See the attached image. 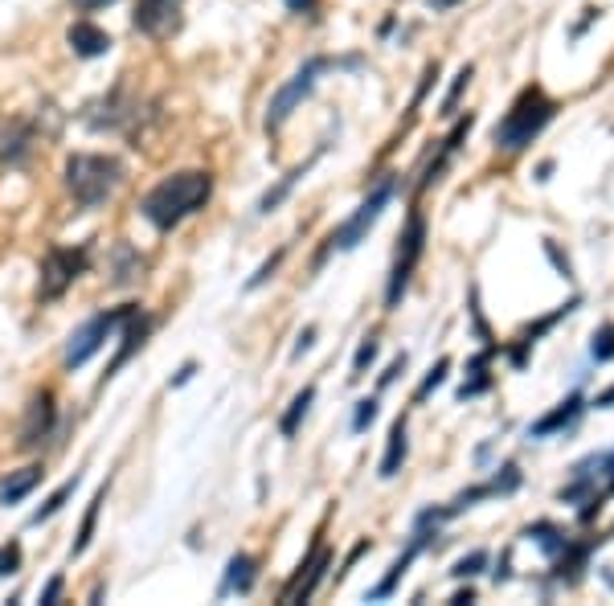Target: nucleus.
<instances>
[{
	"instance_id": "nucleus-26",
	"label": "nucleus",
	"mask_w": 614,
	"mask_h": 606,
	"mask_svg": "<svg viewBox=\"0 0 614 606\" xmlns=\"http://www.w3.org/2000/svg\"><path fill=\"white\" fill-rule=\"evenodd\" d=\"M312 402H316V385H303L299 394L291 398L287 414L279 418V430H283V439H295V435H299V422L307 418V410H312Z\"/></svg>"
},
{
	"instance_id": "nucleus-17",
	"label": "nucleus",
	"mask_w": 614,
	"mask_h": 606,
	"mask_svg": "<svg viewBox=\"0 0 614 606\" xmlns=\"http://www.w3.org/2000/svg\"><path fill=\"white\" fill-rule=\"evenodd\" d=\"M66 41H70V50L78 54V58H103L107 50H111V33L107 29H99L95 21H74L70 29H66Z\"/></svg>"
},
{
	"instance_id": "nucleus-4",
	"label": "nucleus",
	"mask_w": 614,
	"mask_h": 606,
	"mask_svg": "<svg viewBox=\"0 0 614 606\" xmlns=\"http://www.w3.org/2000/svg\"><path fill=\"white\" fill-rule=\"evenodd\" d=\"M336 66H361V58H324V54H316V58H307L279 91L271 95V103H267V119H262V127H267L271 136H279L283 127H287V119L303 107V99L316 91V82H320V74H328V70H336Z\"/></svg>"
},
{
	"instance_id": "nucleus-16",
	"label": "nucleus",
	"mask_w": 614,
	"mask_h": 606,
	"mask_svg": "<svg viewBox=\"0 0 614 606\" xmlns=\"http://www.w3.org/2000/svg\"><path fill=\"white\" fill-rule=\"evenodd\" d=\"M582 410H586V398L578 394H569L561 406H553L549 414H541L533 426H529V439H549V435H557V430H565V426H574L578 418H582Z\"/></svg>"
},
{
	"instance_id": "nucleus-2",
	"label": "nucleus",
	"mask_w": 614,
	"mask_h": 606,
	"mask_svg": "<svg viewBox=\"0 0 614 606\" xmlns=\"http://www.w3.org/2000/svg\"><path fill=\"white\" fill-rule=\"evenodd\" d=\"M62 181L78 209H99L127 181V168L119 156H107V152H74L66 160Z\"/></svg>"
},
{
	"instance_id": "nucleus-43",
	"label": "nucleus",
	"mask_w": 614,
	"mask_h": 606,
	"mask_svg": "<svg viewBox=\"0 0 614 606\" xmlns=\"http://www.w3.org/2000/svg\"><path fill=\"white\" fill-rule=\"evenodd\" d=\"M70 5H74L78 13H99V9H107V5H115V0H70Z\"/></svg>"
},
{
	"instance_id": "nucleus-49",
	"label": "nucleus",
	"mask_w": 614,
	"mask_h": 606,
	"mask_svg": "<svg viewBox=\"0 0 614 606\" xmlns=\"http://www.w3.org/2000/svg\"><path fill=\"white\" fill-rule=\"evenodd\" d=\"M508 570H512V566H508V553H504L500 566H496V582H508Z\"/></svg>"
},
{
	"instance_id": "nucleus-3",
	"label": "nucleus",
	"mask_w": 614,
	"mask_h": 606,
	"mask_svg": "<svg viewBox=\"0 0 614 606\" xmlns=\"http://www.w3.org/2000/svg\"><path fill=\"white\" fill-rule=\"evenodd\" d=\"M557 111L561 107H557L553 95H545V86H537V82L524 86V91L516 95V103L504 111V119L496 123V132H492L496 148L500 152H524L553 123Z\"/></svg>"
},
{
	"instance_id": "nucleus-33",
	"label": "nucleus",
	"mask_w": 614,
	"mask_h": 606,
	"mask_svg": "<svg viewBox=\"0 0 614 606\" xmlns=\"http://www.w3.org/2000/svg\"><path fill=\"white\" fill-rule=\"evenodd\" d=\"M377 353H381V340L369 332V336L357 344V357H353V377H365V373H369V365L377 361Z\"/></svg>"
},
{
	"instance_id": "nucleus-42",
	"label": "nucleus",
	"mask_w": 614,
	"mask_h": 606,
	"mask_svg": "<svg viewBox=\"0 0 614 606\" xmlns=\"http://www.w3.org/2000/svg\"><path fill=\"white\" fill-rule=\"evenodd\" d=\"M58 594H62V574H54V578L46 582V590H41V602L50 606V602H58Z\"/></svg>"
},
{
	"instance_id": "nucleus-44",
	"label": "nucleus",
	"mask_w": 614,
	"mask_h": 606,
	"mask_svg": "<svg viewBox=\"0 0 614 606\" xmlns=\"http://www.w3.org/2000/svg\"><path fill=\"white\" fill-rule=\"evenodd\" d=\"M283 5H287V13H316V0H283Z\"/></svg>"
},
{
	"instance_id": "nucleus-50",
	"label": "nucleus",
	"mask_w": 614,
	"mask_h": 606,
	"mask_svg": "<svg viewBox=\"0 0 614 606\" xmlns=\"http://www.w3.org/2000/svg\"><path fill=\"white\" fill-rule=\"evenodd\" d=\"M455 0H430V9H451Z\"/></svg>"
},
{
	"instance_id": "nucleus-20",
	"label": "nucleus",
	"mask_w": 614,
	"mask_h": 606,
	"mask_svg": "<svg viewBox=\"0 0 614 606\" xmlns=\"http://www.w3.org/2000/svg\"><path fill=\"white\" fill-rule=\"evenodd\" d=\"M258 582V557L250 553H234L226 561V578H222V594H250Z\"/></svg>"
},
{
	"instance_id": "nucleus-25",
	"label": "nucleus",
	"mask_w": 614,
	"mask_h": 606,
	"mask_svg": "<svg viewBox=\"0 0 614 606\" xmlns=\"http://www.w3.org/2000/svg\"><path fill=\"white\" fill-rule=\"evenodd\" d=\"M107 488H111V480L95 492V500H91V508H86V516H82V529H78V537H74V545H70V557H82L86 549H91V541H95V525H99V512H103V500H107Z\"/></svg>"
},
{
	"instance_id": "nucleus-46",
	"label": "nucleus",
	"mask_w": 614,
	"mask_h": 606,
	"mask_svg": "<svg viewBox=\"0 0 614 606\" xmlns=\"http://www.w3.org/2000/svg\"><path fill=\"white\" fill-rule=\"evenodd\" d=\"M193 373H197V365H193V361H189V365H185V369H181V373H177V377H172V385H185V381H189V377H193Z\"/></svg>"
},
{
	"instance_id": "nucleus-29",
	"label": "nucleus",
	"mask_w": 614,
	"mask_h": 606,
	"mask_svg": "<svg viewBox=\"0 0 614 606\" xmlns=\"http://www.w3.org/2000/svg\"><path fill=\"white\" fill-rule=\"evenodd\" d=\"M471 78H475V66H471V62H467V66H459V74H455V82H451V91L443 95V107H438V111H443V115H455V107H459L463 91L471 86Z\"/></svg>"
},
{
	"instance_id": "nucleus-28",
	"label": "nucleus",
	"mask_w": 614,
	"mask_h": 606,
	"mask_svg": "<svg viewBox=\"0 0 614 606\" xmlns=\"http://www.w3.org/2000/svg\"><path fill=\"white\" fill-rule=\"evenodd\" d=\"M74 488H78V475H74V480H66V484H62V488H58V492H54L46 504H41V508L33 512V525H41V521H50V516H58V512L66 508V500L74 496Z\"/></svg>"
},
{
	"instance_id": "nucleus-47",
	"label": "nucleus",
	"mask_w": 614,
	"mask_h": 606,
	"mask_svg": "<svg viewBox=\"0 0 614 606\" xmlns=\"http://www.w3.org/2000/svg\"><path fill=\"white\" fill-rule=\"evenodd\" d=\"M553 177V160H541L537 164V181H549Z\"/></svg>"
},
{
	"instance_id": "nucleus-9",
	"label": "nucleus",
	"mask_w": 614,
	"mask_h": 606,
	"mask_svg": "<svg viewBox=\"0 0 614 606\" xmlns=\"http://www.w3.org/2000/svg\"><path fill=\"white\" fill-rule=\"evenodd\" d=\"M140 308V303H123V308H111V312H99V316H91V320H86L70 340H66V357H62V365L74 373V369H82L86 361H91L99 349H103V344L123 328V320L131 316V312H136Z\"/></svg>"
},
{
	"instance_id": "nucleus-45",
	"label": "nucleus",
	"mask_w": 614,
	"mask_h": 606,
	"mask_svg": "<svg viewBox=\"0 0 614 606\" xmlns=\"http://www.w3.org/2000/svg\"><path fill=\"white\" fill-rule=\"evenodd\" d=\"M451 602H455V606H467V602H475V590H471V586H463V590H455V594H451Z\"/></svg>"
},
{
	"instance_id": "nucleus-30",
	"label": "nucleus",
	"mask_w": 614,
	"mask_h": 606,
	"mask_svg": "<svg viewBox=\"0 0 614 606\" xmlns=\"http://www.w3.org/2000/svg\"><path fill=\"white\" fill-rule=\"evenodd\" d=\"M447 373H451V357H438V361H434V369H430V373L422 377V385H418V394H414V402H426V398L434 394V389H438V385H443V381H447Z\"/></svg>"
},
{
	"instance_id": "nucleus-11",
	"label": "nucleus",
	"mask_w": 614,
	"mask_h": 606,
	"mask_svg": "<svg viewBox=\"0 0 614 606\" xmlns=\"http://www.w3.org/2000/svg\"><path fill=\"white\" fill-rule=\"evenodd\" d=\"M181 9L185 0H136V13H131V29L160 41L181 29Z\"/></svg>"
},
{
	"instance_id": "nucleus-14",
	"label": "nucleus",
	"mask_w": 614,
	"mask_h": 606,
	"mask_svg": "<svg viewBox=\"0 0 614 606\" xmlns=\"http://www.w3.org/2000/svg\"><path fill=\"white\" fill-rule=\"evenodd\" d=\"M152 328H156V320H152L148 312H140V308H136V312H131V316L123 320V336H119L123 344H119V353L111 357L107 373L99 377V385H107V381H111V377H115V373H119V369H123L131 357H136V353L144 349V344H148V336H152Z\"/></svg>"
},
{
	"instance_id": "nucleus-18",
	"label": "nucleus",
	"mask_w": 614,
	"mask_h": 606,
	"mask_svg": "<svg viewBox=\"0 0 614 606\" xmlns=\"http://www.w3.org/2000/svg\"><path fill=\"white\" fill-rule=\"evenodd\" d=\"M41 480H46V467L41 463H25V467H17V471H9L5 480H0V508H13V504H21Z\"/></svg>"
},
{
	"instance_id": "nucleus-41",
	"label": "nucleus",
	"mask_w": 614,
	"mask_h": 606,
	"mask_svg": "<svg viewBox=\"0 0 614 606\" xmlns=\"http://www.w3.org/2000/svg\"><path fill=\"white\" fill-rule=\"evenodd\" d=\"M312 344H316V328H312V324H307V328L299 332V340H295V357H303L307 349H312Z\"/></svg>"
},
{
	"instance_id": "nucleus-10",
	"label": "nucleus",
	"mask_w": 614,
	"mask_h": 606,
	"mask_svg": "<svg viewBox=\"0 0 614 606\" xmlns=\"http://www.w3.org/2000/svg\"><path fill=\"white\" fill-rule=\"evenodd\" d=\"M54 426H58V398H54V389H37V394L29 398V406H25L17 443L25 451H33V447H41L54 435Z\"/></svg>"
},
{
	"instance_id": "nucleus-6",
	"label": "nucleus",
	"mask_w": 614,
	"mask_h": 606,
	"mask_svg": "<svg viewBox=\"0 0 614 606\" xmlns=\"http://www.w3.org/2000/svg\"><path fill=\"white\" fill-rule=\"evenodd\" d=\"M86 271H91V250L86 246H50L37 267V299L41 303L62 299Z\"/></svg>"
},
{
	"instance_id": "nucleus-39",
	"label": "nucleus",
	"mask_w": 614,
	"mask_h": 606,
	"mask_svg": "<svg viewBox=\"0 0 614 606\" xmlns=\"http://www.w3.org/2000/svg\"><path fill=\"white\" fill-rule=\"evenodd\" d=\"M545 254L553 258V267H557V275H561V279H574V267H569V258L557 250V242H553V238H545Z\"/></svg>"
},
{
	"instance_id": "nucleus-15",
	"label": "nucleus",
	"mask_w": 614,
	"mask_h": 606,
	"mask_svg": "<svg viewBox=\"0 0 614 606\" xmlns=\"http://www.w3.org/2000/svg\"><path fill=\"white\" fill-rule=\"evenodd\" d=\"M471 127H475V115L467 111V115H463V119H459V123L451 127V132L443 136V144H438V152L430 156V164H426V172H422V181H418V193H426V189H430L434 181H443L447 164L455 160V152H459V148H463V140L471 136Z\"/></svg>"
},
{
	"instance_id": "nucleus-37",
	"label": "nucleus",
	"mask_w": 614,
	"mask_h": 606,
	"mask_svg": "<svg viewBox=\"0 0 614 606\" xmlns=\"http://www.w3.org/2000/svg\"><path fill=\"white\" fill-rule=\"evenodd\" d=\"M283 258H287V250H275V258H267V263L258 267V275H250V279H246V291H258V287L267 283V279H275V271H279Z\"/></svg>"
},
{
	"instance_id": "nucleus-23",
	"label": "nucleus",
	"mask_w": 614,
	"mask_h": 606,
	"mask_svg": "<svg viewBox=\"0 0 614 606\" xmlns=\"http://www.w3.org/2000/svg\"><path fill=\"white\" fill-rule=\"evenodd\" d=\"M590 549H594V541H565V549L557 553L561 561H557V578L561 582H569V586H574L578 578H582V570H586V561H590Z\"/></svg>"
},
{
	"instance_id": "nucleus-22",
	"label": "nucleus",
	"mask_w": 614,
	"mask_h": 606,
	"mask_svg": "<svg viewBox=\"0 0 614 606\" xmlns=\"http://www.w3.org/2000/svg\"><path fill=\"white\" fill-rule=\"evenodd\" d=\"M316 160H320V152H316L312 160H303V164H295V168L287 172V177H279V185H275V189H267V193H262V197H258V213H275V209H279V205H283V201H287V197L295 193V185H299V181L307 177V172H312V168H316Z\"/></svg>"
},
{
	"instance_id": "nucleus-12",
	"label": "nucleus",
	"mask_w": 614,
	"mask_h": 606,
	"mask_svg": "<svg viewBox=\"0 0 614 606\" xmlns=\"http://www.w3.org/2000/svg\"><path fill=\"white\" fill-rule=\"evenodd\" d=\"M328 570H332V549H328L324 541H316L312 553H307V557L299 561L295 578L283 586V602H307V598L316 594V586L328 578Z\"/></svg>"
},
{
	"instance_id": "nucleus-5",
	"label": "nucleus",
	"mask_w": 614,
	"mask_h": 606,
	"mask_svg": "<svg viewBox=\"0 0 614 606\" xmlns=\"http://www.w3.org/2000/svg\"><path fill=\"white\" fill-rule=\"evenodd\" d=\"M144 107L148 103L140 95H131L127 82H119V86H111L103 99L86 103L82 119H86V127H95V132H127L131 140H140V123L148 115Z\"/></svg>"
},
{
	"instance_id": "nucleus-8",
	"label": "nucleus",
	"mask_w": 614,
	"mask_h": 606,
	"mask_svg": "<svg viewBox=\"0 0 614 606\" xmlns=\"http://www.w3.org/2000/svg\"><path fill=\"white\" fill-rule=\"evenodd\" d=\"M422 250H426V213L414 209L410 222H406V230H402V238H398V254H393V267H389L385 312L402 308V295H406V287H410V279H414V271H418V263H422Z\"/></svg>"
},
{
	"instance_id": "nucleus-31",
	"label": "nucleus",
	"mask_w": 614,
	"mask_h": 606,
	"mask_svg": "<svg viewBox=\"0 0 614 606\" xmlns=\"http://www.w3.org/2000/svg\"><path fill=\"white\" fill-rule=\"evenodd\" d=\"M590 357H594L598 365L614 361V324H610V320H606V324L594 332V340H590Z\"/></svg>"
},
{
	"instance_id": "nucleus-36",
	"label": "nucleus",
	"mask_w": 614,
	"mask_h": 606,
	"mask_svg": "<svg viewBox=\"0 0 614 606\" xmlns=\"http://www.w3.org/2000/svg\"><path fill=\"white\" fill-rule=\"evenodd\" d=\"M520 480H524L520 467H516V463H504V467H500V475L492 480V488H496V496H508V492H516V488H520Z\"/></svg>"
},
{
	"instance_id": "nucleus-38",
	"label": "nucleus",
	"mask_w": 614,
	"mask_h": 606,
	"mask_svg": "<svg viewBox=\"0 0 614 606\" xmlns=\"http://www.w3.org/2000/svg\"><path fill=\"white\" fill-rule=\"evenodd\" d=\"M373 418H377V398H361L357 402V414H353V430H357V435H365V430L373 426Z\"/></svg>"
},
{
	"instance_id": "nucleus-40",
	"label": "nucleus",
	"mask_w": 614,
	"mask_h": 606,
	"mask_svg": "<svg viewBox=\"0 0 614 606\" xmlns=\"http://www.w3.org/2000/svg\"><path fill=\"white\" fill-rule=\"evenodd\" d=\"M402 369H406V353L389 361V369L381 373V389H385V385H393V381H398V373H402Z\"/></svg>"
},
{
	"instance_id": "nucleus-13",
	"label": "nucleus",
	"mask_w": 614,
	"mask_h": 606,
	"mask_svg": "<svg viewBox=\"0 0 614 606\" xmlns=\"http://www.w3.org/2000/svg\"><path fill=\"white\" fill-rule=\"evenodd\" d=\"M37 144V123L21 115H0V164H25Z\"/></svg>"
},
{
	"instance_id": "nucleus-7",
	"label": "nucleus",
	"mask_w": 614,
	"mask_h": 606,
	"mask_svg": "<svg viewBox=\"0 0 614 606\" xmlns=\"http://www.w3.org/2000/svg\"><path fill=\"white\" fill-rule=\"evenodd\" d=\"M393 189H398V181H393V177H381V181L369 189V197L357 205V213H353V218H348V222H340V226L332 230V238H328V246L320 250V258H316V263H324V258H328L332 250H357V246L369 238V230L377 226V218L385 213V205L393 201Z\"/></svg>"
},
{
	"instance_id": "nucleus-48",
	"label": "nucleus",
	"mask_w": 614,
	"mask_h": 606,
	"mask_svg": "<svg viewBox=\"0 0 614 606\" xmlns=\"http://www.w3.org/2000/svg\"><path fill=\"white\" fill-rule=\"evenodd\" d=\"M594 406H614V385H610V389H602V394L594 398Z\"/></svg>"
},
{
	"instance_id": "nucleus-19",
	"label": "nucleus",
	"mask_w": 614,
	"mask_h": 606,
	"mask_svg": "<svg viewBox=\"0 0 614 606\" xmlns=\"http://www.w3.org/2000/svg\"><path fill=\"white\" fill-rule=\"evenodd\" d=\"M406 455H410V426H406V414H398L389 426V439H385V455H381V471H377L381 480H393V475L402 471Z\"/></svg>"
},
{
	"instance_id": "nucleus-21",
	"label": "nucleus",
	"mask_w": 614,
	"mask_h": 606,
	"mask_svg": "<svg viewBox=\"0 0 614 606\" xmlns=\"http://www.w3.org/2000/svg\"><path fill=\"white\" fill-rule=\"evenodd\" d=\"M492 357H496V349H484L479 357H471V365H467V377H463V385L455 389V398L459 402H467V398H479V394H488L492 389V373H488V365H492Z\"/></svg>"
},
{
	"instance_id": "nucleus-1",
	"label": "nucleus",
	"mask_w": 614,
	"mask_h": 606,
	"mask_svg": "<svg viewBox=\"0 0 614 606\" xmlns=\"http://www.w3.org/2000/svg\"><path fill=\"white\" fill-rule=\"evenodd\" d=\"M213 197V172L205 168H181V172H168L160 185H152L140 201L144 222L156 226L160 234H172L185 218L201 213Z\"/></svg>"
},
{
	"instance_id": "nucleus-32",
	"label": "nucleus",
	"mask_w": 614,
	"mask_h": 606,
	"mask_svg": "<svg viewBox=\"0 0 614 606\" xmlns=\"http://www.w3.org/2000/svg\"><path fill=\"white\" fill-rule=\"evenodd\" d=\"M569 312H578V299H569V303H565V308H557L553 316H545V320H537V324H533L529 332H524L520 340H524V344H529V349H533V344H537V336H545V332H549V328H553L557 320H565Z\"/></svg>"
},
{
	"instance_id": "nucleus-24",
	"label": "nucleus",
	"mask_w": 614,
	"mask_h": 606,
	"mask_svg": "<svg viewBox=\"0 0 614 606\" xmlns=\"http://www.w3.org/2000/svg\"><path fill=\"white\" fill-rule=\"evenodd\" d=\"M144 267H148V258H144L136 246H127V242L115 246V263H111V271H115V283H119V287L144 279Z\"/></svg>"
},
{
	"instance_id": "nucleus-34",
	"label": "nucleus",
	"mask_w": 614,
	"mask_h": 606,
	"mask_svg": "<svg viewBox=\"0 0 614 606\" xmlns=\"http://www.w3.org/2000/svg\"><path fill=\"white\" fill-rule=\"evenodd\" d=\"M484 566H488V553H484V549H475V553H467V557H459V561H455V570H451V574L463 582V578L484 574Z\"/></svg>"
},
{
	"instance_id": "nucleus-27",
	"label": "nucleus",
	"mask_w": 614,
	"mask_h": 606,
	"mask_svg": "<svg viewBox=\"0 0 614 606\" xmlns=\"http://www.w3.org/2000/svg\"><path fill=\"white\" fill-rule=\"evenodd\" d=\"M524 537H529V541H533L541 553H549V557H557V553L565 549V541H569V537H565L557 525H549V521H537V525H529V529H524Z\"/></svg>"
},
{
	"instance_id": "nucleus-35",
	"label": "nucleus",
	"mask_w": 614,
	"mask_h": 606,
	"mask_svg": "<svg viewBox=\"0 0 614 606\" xmlns=\"http://www.w3.org/2000/svg\"><path fill=\"white\" fill-rule=\"evenodd\" d=\"M21 570V541H5L0 545V578H13Z\"/></svg>"
}]
</instances>
